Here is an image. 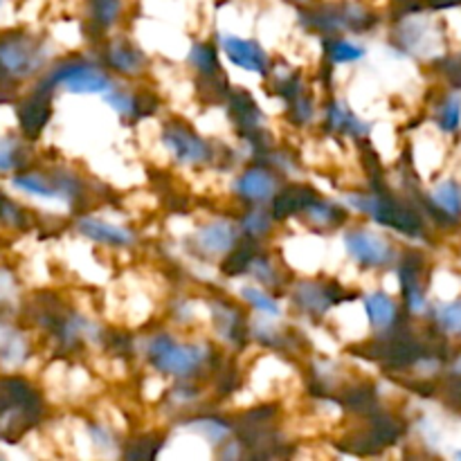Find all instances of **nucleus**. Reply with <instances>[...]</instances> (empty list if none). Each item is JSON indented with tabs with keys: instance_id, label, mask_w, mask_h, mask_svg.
Returning <instances> with one entry per match:
<instances>
[{
	"instance_id": "f8f14e48",
	"label": "nucleus",
	"mask_w": 461,
	"mask_h": 461,
	"mask_svg": "<svg viewBox=\"0 0 461 461\" xmlns=\"http://www.w3.org/2000/svg\"><path fill=\"white\" fill-rule=\"evenodd\" d=\"M365 309H367L369 320L376 329H387L396 318V306L385 293H372L365 300Z\"/></svg>"
},
{
	"instance_id": "cd10ccee",
	"label": "nucleus",
	"mask_w": 461,
	"mask_h": 461,
	"mask_svg": "<svg viewBox=\"0 0 461 461\" xmlns=\"http://www.w3.org/2000/svg\"><path fill=\"white\" fill-rule=\"evenodd\" d=\"M410 309L417 311V313H421V311L426 309V300H423V295L417 291V288L410 291Z\"/></svg>"
},
{
	"instance_id": "412c9836",
	"label": "nucleus",
	"mask_w": 461,
	"mask_h": 461,
	"mask_svg": "<svg viewBox=\"0 0 461 461\" xmlns=\"http://www.w3.org/2000/svg\"><path fill=\"white\" fill-rule=\"evenodd\" d=\"M363 57H365V48H360V45L356 43H349V41H342V43L333 45V61L336 63H354Z\"/></svg>"
},
{
	"instance_id": "4be33fe9",
	"label": "nucleus",
	"mask_w": 461,
	"mask_h": 461,
	"mask_svg": "<svg viewBox=\"0 0 461 461\" xmlns=\"http://www.w3.org/2000/svg\"><path fill=\"white\" fill-rule=\"evenodd\" d=\"M461 120V99L459 97H450L448 104L441 111V126L446 131H455L459 126Z\"/></svg>"
},
{
	"instance_id": "393cba45",
	"label": "nucleus",
	"mask_w": 461,
	"mask_h": 461,
	"mask_svg": "<svg viewBox=\"0 0 461 461\" xmlns=\"http://www.w3.org/2000/svg\"><path fill=\"white\" fill-rule=\"evenodd\" d=\"M120 12V0H95V14L102 23H111Z\"/></svg>"
},
{
	"instance_id": "0eeeda50",
	"label": "nucleus",
	"mask_w": 461,
	"mask_h": 461,
	"mask_svg": "<svg viewBox=\"0 0 461 461\" xmlns=\"http://www.w3.org/2000/svg\"><path fill=\"white\" fill-rule=\"evenodd\" d=\"M223 50L230 61L241 70L264 72L266 54L255 41L241 39V36H223Z\"/></svg>"
},
{
	"instance_id": "a878e982",
	"label": "nucleus",
	"mask_w": 461,
	"mask_h": 461,
	"mask_svg": "<svg viewBox=\"0 0 461 461\" xmlns=\"http://www.w3.org/2000/svg\"><path fill=\"white\" fill-rule=\"evenodd\" d=\"M243 225H246L248 232H252V234L266 232V228H268V214H266V212H261V210H255L252 214H248L246 223H243Z\"/></svg>"
},
{
	"instance_id": "c85d7f7f",
	"label": "nucleus",
	"mask_w": 461,
	"mask_h": 461,
	"mask_svg": "<svg viewBox=\"0 0 461 461\" xmlns=\"http://www.w3.org/2000/svg\"><path fill=\"white\" fill-rule=\"evenodd\" d=\"M0 5H3V0H0Z\"/></svg>"
},
{
	"instance_id": "4468645a",
	"label": "nucleus",
	"mask_w": 461,
	"mask_h": 461,
	"mask_svg": "<svg viewBox=\"0 0 461 461\" xmlns=\"http://www.w3.org/2000/svg\"><path fill=\"white\" fill-rule=\"evenodd\" d=\"M329 117H331V124L340 131H349V133L354 135H365L369 131V124H363V122L356 115H351L349 108L342 106V104H336V106L331 108V113H329Z\"/></svg>"
},
{
	"instance_id": "aec40b11",
	"label": "nucleus",
	"mask_w": 461,
	"mask_h": 461,
	"mask_svg": "<svg viewBox=\"0 0 461 461\" xmlns=\"http://www.w3.org/2000/svg\"><path fill=\"white\" fill-rule=\"evenodd\" d=\"M104 102H106L108 106H111L113 111L122 117H129L135 108L133 97L126 93H122V90H108V93H104Z\"/></svg>"
},
{
	"instance_id": "1a4fd4ad",
	"label": "nucleus",
	"mask_w": 461,
	"mask_h": 461,
	"mask_svg": "<svg viewBox=\"0 0 461 461\" xmlns=\"http://www.w3.org/2000/svg\"><path fill=\"white\" fill-rule=\"evenodd\" d=\"M27 358V340L21 331L0 322V365L21 367Z\"/></svg>"
},
{
	"instance_id": "b1692460",
	"label": "nucleus",
	"mask_w": 461,
	"mask_h": 461,
	"mask_svg": "<svg viewBox=\"0 0 461 461\" xmlns=\"http://www.w3.org/2000/svg\"><path fill=\"white\" fill-rule=\"evenodd\" d=\"M194 432H201V435H205L207 439L214 441L216 444V441L225 439L230 430L219 421H198V423H194Z\"/></svg>"
},
{
	"instance_id": "ddd939ff",
	"label": "nucleus",
	"mask_w": 461,
	"mask_h": 461,
	"mask_svg": "<svg viewBox=\"0 0 461 461\" xmlns=\"http://www.w3.org/2000/svg\"><path fill=\"white\" fill-rule=\"evenodd\" d=\"M432 201H435L441 210L448 212V214H461V187L457 183H453V180H446V183L437 185V187L432 189Z\"/></svg>"
},
{
	"instance_id": "a211bd4d",
	"label": "nucleus",
	"mask_w": 461,
	"mask_h": 461,
	"mask_svg": "<svg viewBox=\"0 0 461 461\" xmlns=\"http://www.w3.org/2000/svg\"><path fill=\"white\" fill-rule=\"evenodd\" d=\"M437 320H439L441 327L448 333H461V300L444 304L437 311Z\"/></svg>"
},
{
	"instance_id": "5701e85b",
	"label": "nucleus",
	"mask_w": 461,
	"mask_h": 461,
	"mask_svg": "<svg viewBox=\"0 0 461 461\" xmlns=\"http://www.w3.org/2000/svg\"><path fill=\"white\" fill-rule=\"evenodd\" d=\"M18 295V286L14 275L7 268H0V304H12Z\"/></svg>"
},
{
	"instance_id": "39448f33",
	"label": "nucleus",
	"mask_w": 461,
	"mask_h": 461,
	"mask_svg": "<svg viewBox=\"0 0 461 461\" xmlns=\"http://www.w3.org/2000/svg\"><path fill=\"white\" fill-rule=\"evenodd\" d=\"M167 151L183 165H201V162L210 160V147L205 140L196 138L194 133L183 129H169L162 138Z\"/></svg>"
},
{
	"instance_id": "f3484780",
	"label": "nucleus",
	"mask_w": 461,
	"mask_h": 461,
	"mask_svg": "<svg viewBox=\"0 0 461 461\" xmlns=\"http://www.w3.org/2000/svg\"><path fill=\"white\" fill-rule=\"evenodd\" d=\"M111 59L120 70L138 72L140 68H142V59H140V54L135 52L133 48H126V45H115V48L111 50Z\"/></svg>"
},
{
	"instance_id": "9b49d317",
	"label": "nucleus",
	"mask_w": 461,
	"mask_h": 461,
	"mask_svg": "<svg viewBox=\"0 0 461 461\" xmlns=\"http://www.w3.org/2000/svg\"><path fill=\"white\" fill-rule=\"evenodd\" d=\"M237 189L241 196L250 198V201H266V198L273 196L277 185H275V178L268 171L250 169L239 178Z\"/></svg>"
},
{
	"instance_id": "423d86ee",
	"label": "nucleus",
	"mask_w": 461,
	"mask_h": 461,
	"mask_svg": "<svg viewBox=\"0 0 461 461\" xmlns=\"http://www.w3.org/2000/svg\"><path fill=\"white\" fill-rule=\"evenodd\" d=\"M77 230H79L86 239H90V241L95 243H104V246L124 248L133 243V232H131L129 228L108 223V221L97 219V216H84V219L77 223Z\"/></svg>"
},
{
	"instance_id": "6e6552de",
	"label": "nucleus",
	"mask_w": 461,
	"mask_h": 461,
	"mask_svg": "<svg viewBox=\"0 0 461 461\" xmlns=\"http://www.w3.org/2000/svg\"><path fill=\"white\" fill-rule=\"evenodd\" d=\"M196 243L203 252L210 255H223L234 243V228L228 221H216V223L205 225L196 232Z\"/></svg>"
},
{
	"instance_id": "2eb2a0df",
	"label": "nucleus",
	"mask_w": 461,
	"mask_h": 461,
	"mask_svg": "<svg viewBox=\"0 0 461 461\" xmlns=\"http://www.w3.org/2000/svg\"><path fill=\"white\" fill-rule=\"evenodd\" d=\"M241 295H243V300H246L250 306H255V309L259 311V313L270 315V318H277V315L282 313V309H279L277 302H275L273 297L268 295V293L261 291V288L243 286Z\"/></svg>"
},
{
	"instance_id": "dca6fc26",
	"label": "nucleus",
	"mask_w": 461,
	"mask_h": 461,
	"mask_svg": "<svg viewBox=\"0 0 461 461\" xmlns=\"http://www.w3.org/2000/svg\"><path fill=\"white\" fill-rule=\"evenodd\" d=\"M21 160V144L16 138H0V174H9Z\"/></svg>"
},
{
	"instance_id": "6ab92c4d",
	"label": "nucleus",
	"mask_w": 461,
	"mask_h": 461,
	"mask_svg": "<svg viewBox=\"0 0 461 461\" xmlns=\"http://www.w3.org/2000/svg\"><path fill=\"white\" fill-rule=\"evenodd\" d=\"M300 297L302 306L309 311H315V313H322L327 309V300H324V293L320 286H313V284H304L300 286Z\"/></svg>"
},
{
	"instance_id": "9d476101",
	"label": "nucleus",
	"mask_w": 461,
	"mask_h": 461,
	"mask_svg": "<svg viewBox=\"0 0 461 461\" xmlns=\"http://www.w3.org/2000/svg\"><path fill=\"white\" fill-rule=\"evenodd\" d=\"M12 185L21 192L32 194L36 198H45V201H68V192L61 185L50 183L48 178H43L41 174H21L14 176Z\"/></svg>"
},
{
	"instance_id": "f257e3e1",
	"label": "nucleus",
	"mask_w": 461,
	"mask_h": 461,
	"mask_svg": "<svg viewBox=\"0 0 461 461\" xmlns=\"http://www.w3.org/2000/svg\"><path fill=\"white\" fill-rule=\"evenodd\" d=\"M205 356L203 347L176 342L169 336H158L149 345V358L153 360V365L160 372L174 374V376H187L205 360Z\"/></svg>"
},
{
	"instance_id": "f03ea898",
	"label": "nucleus",
	"mask_w": 461,
	"mask_h": 461,
	"mask_svg": "<svg viewBox=\"0 0 461 461\" xmlns=\"http://www.w3.org/2000/svg\"><path fill=\"white\" fill-rule=\"evenodd\" d=\"M45 61L43 48L30 36H9L0 41V75L27 79Z\"/></svg>"
},
{
	"instance_id": "7ed1b4c3",
	"label": "nucleus",
	"mask_w": 461,
	"mask_h": 461,
	"mask_svg": "<svg viewBox=\"0 0 461 461\" xmlns=\"http://www.w3.org/2000/svg\"><path fill=\"white\" fill-rule=\"evenodd\" d=\"M50 86H61L72 95H104L113 84L102 70L93 66H66L50 77Z\"/></svg>"
},
{
	"instance_id": "bb28decb",
	"label": "nucleus",
	"mask_w": 461,
	"mask_h": 461,
	"mask_svg": "<svg viewBox=\"0 0 461 461\" xmlns=\"http://www.w3.org/2000/svg\"><path fill=\"white\" fill-rule=\"evenodd\" d=\"M192 59L196 61L198 68H203V70H212V66H214V54H212L207 48H201V45L194 48Z\"/></svg>"
},
{
	"instance_id": "20e7f679",
	"label": "nucleus",
	"mask_w": 461,
	"mask_h": 461,
	"mask_svg": "<svg viewBox=\"0 0 461 461\" xmlns=\"http://www.w3.org/2000/svg\"><path fill=\"white\" fill-rule=\"evenodd\" d=\"M345 248L358 264L385 266L392 259V246L376 232L354 230L345 234Z\"/></svg>"
}]
</instances>
